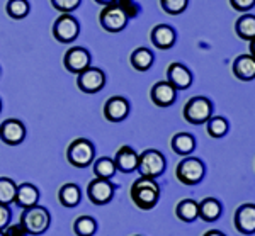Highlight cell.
I'll return each mask as SVG.
<instances>
[{"label":"cell","instance_id":"obj_1","mask_svg":"<svg viewBox=\"0 0 255 236\" xmlns=\"http://www.w3.org/2000/svg\"><path fill=\"white\" fill-rule=\"evenodd\" d=\"M129 197L138 209L151 211L160 201V185L155 182V179L139 177L131 185Z\"/></svg>","mask_w":255,"mask_h":236},{"label":"cell","instance_id":"obj_2","mask_svg":"<svg viewBox=\"0 0 255 236\" xmlns=\"http://www.w3.org/2000/svg\"><path fill=\"white\" fill-rule=\"evenodd\" d=\"M51 223V216H49V211L43 206H32L22 211V216H20V225L26 228L27 235H43L44 231L49 228Z\"/></svg>","mask_w":255,"mask_h":236},{"label":"cell","instance_id":"obj_3","mask_svg":"<svg viewBox=\"0 0 255 236\" xmlns=\"http://www.w3.org/2000/svg\"><path fill=\"white\" fill-rule=\"evenodd\" d=\"M96 158V148L90 139L77 138L70 143L67 150V160L75 168H87Z\"/></svg>","mask_w":255,"mask_h":236},{"label":"cell","instance_id":"obj_4","mask_svg":"<svg viewBox=\"0 0 255 236\" xmlns=\"http://www.w3.org/2000/svg\"><path fill=\"white\" fill-rule=\"evenodd\" d=\"M206 175V167L196 156H186L175 168V177L184 185H197Z\"/></svg>","mask_w":255,"mask_h":236},{"label":"cell","instance_id":"obj_5","mask_svg":"<svg viewBox=\"0 0 255 236\" xmlns=\"http://www.w3.org/2000/svg\"><path fill=\"white\" fill-rule=\"evenodd\" d=\"M167 160L157 150H146L141 155H138V167L136 170L141 173V177L146 179H157L165 172Z\"/></svg>","mask_w":255,"mask_h":236},{"label":"cell","instance_id":"obj_6","mask_svg":"<svg viewBox=\"0 0 255 236\" xmlns=\"http://www.w3.org/2000/svg\"><path fill=\"white\" fill-rule=\"evenodd\" d=\"M213 116V104L206 97H192L184 106V119L191 124H204Z\"/></svg>","mask_w":255,"mask_h":236},{"label":"cell","instance_id":"obj_7","mask_svg":"<svg viewBox=\"0 0 255 236\" xmlns=\"http://www.w3.org/2000/svg\"><path fill=\"white\" fill-rule=\"evenodd\" d=\"M80 34V24L72 14H61L53 24V36L61 44L73 43Z\"/></svg>","mask_w":255,"mask_h":236},{"label":"cell","instance_id":"obj_8","mask_svg":"<svg viewBox=\"0 0 255 236\" xmlns=\"http://www.w3.org/2000/svg\"><path fill=\"white\" fill-rule=\"evenodd\" d=\"M99 22H101L104 31L116 34V32H121L128 26V17L123 14V10L116 3H109V5L102 7L101 14H99Z\"/></svg>","mask_w":255,"mask_h":236},{"label":"cell","instance_id":"obj_9","mask_svg":"<svg viewBox=\"0 0 255 236\" xmlns=\"http://www.w3.org/2000/svg\"><path fill=\"white\" fill-rule=\"evenodd\" d=\"M106 85V73L101 68H92L89 66L82 73L77 75V87L84 94H97Z\"/></svg>","mask_w":255,"mask_h":236},{"label":"cell","instance_id":"obj_10","mask_svg":"<svg viewBox=\"0 0 255 236\" xmlns=\"http://www.w3.org/2000/svg\"><path fill=\"white\" fill-rule=\"evenodd\" d=\"M114 192H116V187L111 180L94 179L87 185V196L90 202L96 206H104L111 202L114 197Z\"/></svg>","mask_w":255,"mask_h":236},{"label":"cell","instance_id":"obj_11","mask_svg":"<svg viewBox=\"0 0 255 236\" xmlns=\"http://www.w3.org/2000/svg\"><path fill=\"white\" fill-rule=\"evenodd\" d=\"M63 65L70 73L79 75L90 66V53L82 46L70 48L63 56Z\"/></svg>","mask_w":255,"mask_h":236},{"label":"cell","instance_id":"obj_12","mask_svg":"<svg viewBox=\"0 0 255 236\" xmlns=\"http://www.w3.org/2000/svg\"><path fill=\"white\" fill-rule=\"evenodd\" d=\"M26 138V126L19 119H5L0 124V139L9 146H17Z\"/></svg>","mask_w":255,"mask_h":236},{"label":"cell","instance_id":"obj_13","mask_svg":"<svg viewBox=\"0 0 255 236\" xmlns=\"http://www.w3.org/2000/svg\"><path fill=\"white\" fill-rule=\"evenodd\" d=\"M167 82L175 90H187L192 85V73L187 66H184L179 61H174L167 68Z\"/></svg>","mask_w":255,"mask_h":236},{"label":"cell","instance_id":"obj_14","mask_svg":"<svg viewBox=\"0 0 255 236\" xmlns=\"http://www.w3.org/2000/svg\"><path fill=\"white\" fill-rule=\"evenodd\" d=\"M129 114V102L128 99L121 97V95H114L109 97L104 104V118L109 122H121L125 121Z\"/></svg>","mask_w":255,"mask_h":236},{"label":"cell","instance_id":"obj_15","mask_svg":"<svg viewBox=\"0 0 255 236\" xmlns=\"http://www.w3.org/2000/svg\"><path fill=\"white\" fill-rule=\"evenodd\" d=\"M151 102L158 107H170L175 102L177 90L168 82H157L150 90Z\"/></svg>","mask_w":255,"mask_h":236},{"label":"cell","instance_id":"obj_16","mask_svg":"<svg viewBox=\"0 0 255 236\" xmlns=\"http://www.w3.org/2000/svg\"><path fill=\"white\" fill-rule=\"evenodd\" d=\"M235 228L244 235L255 233V206L244 204L235 213Z\"/></svg>","mask_w":255,"mask_h":236},{"label":"cell","instance_id":"obj_17","mask_svg":"<svg viewBox=\"0 0 255 236\" xmlns=\"http://www.w3.org/2000/svg\"><path fill=\"white\" fill-rule=\"evenodd\" d=\"M150 39L151 44L158 49H170L175 44L177 34L174 31V27L167 26V24H158L151 29L150 32Z\"/></svg>","mask_w":255,"mask_h":236},{"label":"cell","instance_id":"obj_18","mask_svg":"<svg viewBox=\"0 0 255 236\" xmlns=\"http://www.w3.org/2000/svg\"><path fill=\"white\" fill-rule=\"evenodd\" d=\"M114 165H116V170L123 173H131L136 170L138 167V153L129 146H121L114 156Z\"/></svg>","mask_w":255,"mask_h":236},{"label":"cell","instance_id":"obj_19","mask_svg":"<svg viewBox=\"0 0 255 236\" xmlns=\"http://www.w3.org/2000/svg\"><path fill=\"white\" fill-rule=\"evenodd\" d=\"M38 201H39V190H38V187H34L32 184H29V182L17 185L14 202L19 206V208H22V209L32 208V206L38 204Z\"/></svg>","mask_w":255,"mask_h":236},{"label":"cell","instance_id":"obj_20","mask_svg":"<svg viewBox=\"0 0 255 236\" xmlns=\"http://www.w3.org/2000/svg\"><path fill=\"white\" fill-rule=\"evenodd\" d=\"M223 208H221V202L215 197H208L204 201H201L197 204V218H201L206 223H215L220 219Z\"/></svg>","mask_w":255,"mask_h":236},{"label":"cell","instance_id":"obj_21","mask_svg":"<svg viewBox=\"0 0 255 236\" xmlns=\"http://www.w3.org/2000/svg\"><path fill=\"white\" fill-rule=\"evenodd\" d=\"M233 75L244 82L255 78V61L252 55H240L233 61Z\"/></svg>","mask_w":255,"mask_h":236},{"label":"cell","instance_id":"obj_22","mask_svg":"<svg viewBox=\"0 0 255 236\" xmlns=\"http://www.w3.org/2000/svg\"><path fill=\"white\" fill-rule=\"evenodd\" d=\"M172 150L180 156H189L196 150V138L189 132H177L172 138Z\"/></svg>","mask_w":255,"mask_h":236},{"label":"cell","instance_id":"obj_23","mask_svg":"<svg viewBox=\"0 0 255 236\" xmlns=\"http://www.w3.org/2000/svg\"><path fill=\"white\" fill-rule=\"evenodd\" d=\"M131 66L138 72H148V70L153 66V61H155V56H153V51L148 48H136L133 53H131Z\"/></svg>","mask_w":255,"mask_h":236},{"label":"cell","instance_id":"obj_24","mask_svg":"<svg viewBox=\"0 0 255 236\" xmlns=\"http://www.w3.org/2000/svg\"><path fill=\"white\" fill-rule=\"evenodd\" d=\"M58 199L65 208H75V206L80 204V199H82L80 187L77 184H65L60 189Z\"/></svg>","mask_w":255,"mask_h":236},{"label":"cell","instance_id":"obj_25","mask_svg":"<svg viewBox=\"0 0 255 236\" xmlns=\"http://www.w3.org/2000/svg\"><path fill=\"white\" fill-rule=\"evenodd\" d=\"M235 31L238 38L245 41H252L255 36V15L254 14H245L237 20Z\"/></svg>","mask_w":255,"mask_h":236},{"label":"cell","instance_id":"obj_26","mask_svg":"<svg viewBox=\"0 0 255 236\" xmlns=\"http://www.w3.org/2000/svg\"><path fill=\"white\" fill-rule=\"evenodd\" d=\"M175 214L180 221L184 223H192L197 219V202L194 199H184L177 204Z\"/></svg>","mask_w":255,"mask_h":236},{"label":"cell","instance_id":"obj_27","mask_svg":"<svg viewBox=\"0 0 255 236\" xmlns=\"http://www.w3.org/2000/svg\"><path fill=\"white\" fill-rule=\"evenodd\" d=\"M116 165H114V160L109 158V156H102L99 158L96 163H94V173H96V179H102V180H111L114 175H116Z\"/></svg>","mask_w":255,"mask_h":236},{"label":"cell","instance_id":"obj_28","mask_svg":"<svg viewBox=\"0 0 255 236\" xmlns=\"http://www.w3.org/2000/svg\"><path fill=\"white\" fill-rule=\"evenodd\" d=\"M5 10H7V14H9V17L20 20L29 15L31 5L27 0H9L5 5Z\"/></svg>","mask_w":255,"mask_h":236},{"label":"cell","instance_id":"obj_29","mask_svg":"<svg viewBox=\"0 0 255 236\" xmlns=\"http://www.w3.org/2000/svg\"><path fill=\"white\" fill-rule=\"evenodd\" d=\"M73 231L79 236H94L97 231V223L90 216H80L73 223Z\"/></svg>","mask_w":255,"mask_h":236},{"label":"cell","instance_id":"obj_30","mask_svg":"<svg viewBox=\"0 0 255 236\" xmlns=\"http://www.w3.org/2000/svg\"><path fill=\"white\" fill-rule=\"evenodd\" d=\"M15 190H17V184L14 180L0 177V204H12L15 199Z\"/></svg>","mask_w":255,"mask_h":236},{"label":"cell","instance_id":"obj_31","mask_svg":"<svg viewBox=\"0 0 255 236\" xmlns=\"http://www.w3.org/2000/svg\"><path fill=\"white\" fill-rule=\"evenodd\" d=\"M228 132V121L221 116H215V118H209L208 121V134L211 138H223Z\"/></svg>","mask_w":255,"mask_h":236},{"label":"cell","instance_id":"obj_32","mask_svg":"<svg viewBox=\"0 0 255 236\" xmlns=\"http://www.w3.org/2000/svg\"><path fill=\"white\" fill-rule=\"evenodd\" d=\"M113 3H116L119 9L123 10V14L126 15L128 20L138 17L139 12H141V7H139V3L136 0H114Z\"/></svg>","mask_w":255,"mask_h":236},{"label":"cell","instance_id":"obj_33","mask_svg":"<svg viewBox=\"0 0 255 236\" xmlns=\"http://www.w3.org/2000/svg\"><path fill=\"white\" fill-rule=\"evenodd\" d=\"M189 0H160L162 9L170 15H179L187 9Z\"/></svg>","mask_w":255,"mask_h":236},{"label":"cell","instance_id":"obj_34","mask_svg":"<svg viewBox=\"0 0 255 236\" xmlns=\"http://www.w3.org/2000/svg\"><path fill=\"white\" fill-rule=\"evenodd\" d=\"M82 0H51V5L61 14H70V12L79 9Z\"/></svg>","mask_w":255,"mask_h":236},{"label":"cell","instance_id":"obj_35","mask_svg":"<svg viewBox=\"0 0 255 236\" xmlns=\"http://www.w3.org/2000/svg\"><path fill=\"white\" fill-rule=\"evenodd\" d=\"M230 5L238 12H249L254 9L255 0H230Z\"/></svg>","mask_w":255,"mask_h":236},{"label":"cell","instance_id":"obj_36","mask_svg":"<svg viewBox=\"0 0 255 236\" xmlns=\"http://www.w3.org/2000/svg\"><path fill=\"white\" fill-rule=\"evenodd\" d=\"M12 218L10 208L5 204H0V231H3L7 226H9V221Z\"/></svg>","mask_w":255,"mask_h":236},{"label":"cell","instance_id":"obj_37","mask_svg":"<svg viewBox=\"0 0 255 236\" xmlns=\"http://www.w3.org/2000/svg\"><path fill=\"white\" fill-rule=\"evenodd\" d=\"M3 236H27V231L20 223H17V225L7 226L5 230H3Z\"/></svg>","mask_w":255,"mask_h":236},{"label":"cell","instance_id":"obj_38","mask_svg":"<svg viewBox=\"0 0 255 236\" xmlns=\"http://www.w3.org/2000/svg\"><path fill=\"white\" fill-rule=\"evenodd\" d=\"M203 236H226V235L221 233V231H218V230H211V231H206Z\"/></svg>","mask_w":255,"mask_h":236},{"label":"cell","instance_id":"obj_39","mask_svg":"<svg viewBox=\"0 0 255 236\" xmlns=\"http://www.w3.org/2000/svg\"><path fill=\"white\" fill-rule=\"evenodd\" d=\"M96 2L99 3V5H102V7H104V5H109V3H113L114 0H96Z\"/></svg>","mask_w":255,"mask_h":236},{"label":"cell","instance_id":"obj_40","mask_svg":"<svg viewBox=\"0 0 255 236\" xmlns=\"http://www.w3.org/2000/svg\"><path fill=\"white\" fill-rule=\"evenodd\" d=\"M0 113H2V101H0Z\"/></svg>","mask_w":255,"mask_h":236},{"label":"cell","instance_id":"obj_41","mask_svg":"<svg viewBox=\"0 0 255 236\" xmlns=\"http://www.w3.org/2000/svg\"><path fill=\"white\" fill-rule=\"evenodd\" d=\"M0 236H3V231H0Z\"/></svg>","mask_w":255,"mask_h":236},{"label":"cell","instance_id":"obj_42","mask_svg":"<svg viewBox=\"0 0 255 236\" xmlns=\"http://www.w3.org/2000/svg\"><path fill=\"white\" fill-rule=\"evenodd\" d=\"M136 236H139V235H136Z\"/></svg>","mask_w":255,"mask_h":236}]
</instances>
